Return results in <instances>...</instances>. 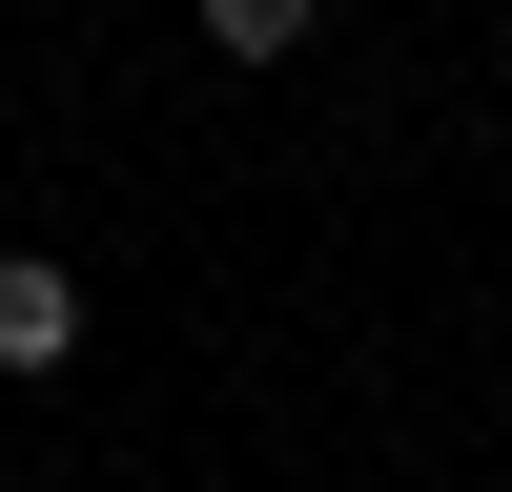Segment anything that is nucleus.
<instances>
[{"label":"nucleus","mask_w":512,"mask_h":492,"mask_svg":"<svg viewBox=\"0 0 512 492\" xmlns=\"http://www.w3.org/2000/svg\"><path fill=\"white\" fill-rule=\"evenodd\" d=\"M0 369H82V267L62 246H0Z\"/></svg>","instance_id":"nucleus-1"},{"label":"nucleus","mask_w":512,"mask_h":492,"mask_svg":"<svg viewBox=\"0 0 512 492\" xmlns=\"http://www.w3.org/2000/svg\"><path fill=\"white\" fill-rule=\"evenodd\" d=\"M308 21H328V0H205V41H226V62H308Z\"/></svg>","instance_id":"nucleus-2"}]
</instances>
